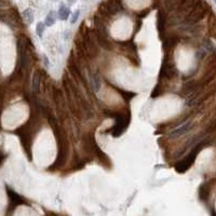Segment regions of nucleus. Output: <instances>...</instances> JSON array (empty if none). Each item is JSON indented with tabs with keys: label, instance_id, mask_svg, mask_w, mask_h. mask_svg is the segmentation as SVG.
Wrapping results in <instances>:
<instances>
[{
	"label": "nucleus",
	"instance_id": "5",
	"mask_svg": "<svg viewBox=\"0 0 216 216\" xmlns=\"http://www.w3.org/2000/svg\"><path fill=\"white\" fill-rule=\"evenodd\" d=\"M40 72L36 71L34 75H32V90L35 92H38L39 89H40Z\"/></svg>",
	"mask_w": 216,
	"mask_h": 216
},
{
	"label": "nucleus",
	"instance_id": "9",
	"mask_svg": "<svg viewBox=\"0 0 216 216\" xmlns=\"http://www.w3.org/2000/svg\"><path fill=\"white\" fill-rule=\"evenodd\" d=\"M79 16H80V11L77 10L76 12H75L74 14L71 15V18H70V24H75V23L78 21Z\"/></svg>",
	"mask_w": 216,
	"mask_h": 216
},
{
	"label": "nucleus",
	"instance_id": "3",
	"mask_svg": "<svg viewBox=\"0 0 216 216\" xmlns=\"http://www.w3.org/2000/svg\"><path fill=\"white\" fill-rule=\"evenodd\" d=\"M58 18H60L61 21H66L68 20V17H69L70 15V10L68 7L65 6L64 3H62L60 6V9H58Z\"/></svg>",
	"mask_w": 216,
	"mask_h": 216
},
{
	"label": "nucleus",
	"instance_id": "4",
	"mask_svg": "<svg viewBox=\"0 0 216 216\" xmlns=\"http://www.w3.org/2000/svg\"><path fill=\"white\" fill-rule=\"evenodd\" d=\"M22 16H23V20L26 22V24L30 25L32 22H34V11L32 9H26V10L23 11L22 13Z\"/></svg>",
	"mask_w": 216,
	"mask_h": 216
},
{
	"label": "nucleus",
	"instance_id": "7",
	"mask_svg": "<svg viewBox=\"0 0 216 216\" xmlns=\"http://www.w3.org/2000/svg\"><path fill=\"white\" fill-rule=\"evenodd\" d=\"M164 25H165V15L162 11H159L158 14H157V27L160 32H162Z\"/></svg>",
	"mask_w": 216,
	"mask_h": 216
},
{
	"label": "nucleus",
	"instance_id": "2",
	"mask_svg": "<svg viewBox=\"0 0 216 216\" xmlns=\"http://www.w3.org/2000/svg\"><path fill=\"white\" fill-rule=\"evenodd\" d=\"M190 129H191V122H186V123H184L183 125H180L179 128L175 129V130H173L172 132H170L169 137L170 138H177V137H179V136H182L184 134H187V133L189 132Z\"/></svg>",
	"mask_w": 216,
	"mask_h": 216
},
{
	"label": "nucleus",
	"instance_id": "8",
	"mask_svg": "<svg viewBox=\"0 0 216 216\" xmlns=\"http://www.w3.org/2000/svg\"><path fill=\"white\" fill-rule=\"evenodd\" d=\"M44 29H46V25H44V23H42V22L37 23L36 32H37V35H38L39 38H42V36H43V32H44Z\"/></svg>",
	"mask_w": 216,
	"mask_h": 216
},
{
	"label": "nucleus",
	"instance_id": "6",
	"mask_svg": "<svg viewBox=\"0 0 216 216\" xmlns=\"http://www.w3.org/2000/svg\"><path fill=\"white\" fill-rule=\"evenodd\" d=\"M56 22V13L54 11H50L48 13V15L46 16V20H44V25L48 27H51L55 24Z\"/></svg>",
	"mask_w": 216,
	"mask_h": 216
},
{
	"label": "nucleus",
	"instance_id": "1",
	"mask_svg": "<svg viewBox=\"0 0 216 216\" xmlns=\"http://www.w3.org/2000/svg\"><path fill=\"white\" fill-rule=\"evenodd\" d=\"M196 156H197V151H192V152H190L187 157H185L183 160L177 162V163L175 164L176 172H178V173L186 172V171L190 168V165L194 163V159H196Z\"/></svg>",
	"mask_w": 216,
	"mask_h": 216
},
{
	"label": "nucleus",
	"instance_id": "10",
	"mask_svg": "<svg viewBox=\"0 0 216 216\" xmlns=\"http://www.w3.org/2000/svg\"><path fill=\"white\" fill-rule=\"evenodd\" d=\"M43 64L46 69H49V67H50V61H49V57L47 55H43Z\"/></svg>",
	"mask_w": 216,
	"mask_h": 216
},
{
	"label": "nucleus",
	"instance_id": "11",
	"mask_svg": "<svg viewBox=\"0 0 216 216\" xmlns=\"http://www.w3.org/2000/svg\"><path fill=\"white\" fill-rule=\"evenodd\" d=\"M75 1H76V0H68V2H69V3H75Z\"/></svg>",
	"mask_w": 216,
	"mask_h": 216
},
{
	"label": "nucleus",
	"instance_id": "12",
	"mask_svg": "<svg viewBox=\"0 0 216 216\" xmlns=\"http://www.w3.org/2000/svg\"><path fill=\"white\" fill-rule=\"evenodd\" d=\"M214 1H215V3H216V0H214Z\"/></svg>",
	"mask_w": 216,
	"mask_h": 216
}]
</instances>
